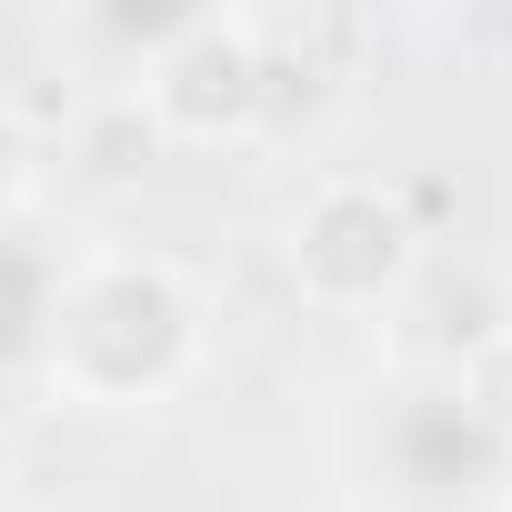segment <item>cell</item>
I'll return each instance as SVG.
<instances>
[{
    "mask_svg": "<svg viewBox=\"0 0 512 512\" xmlns=\"http://www.w3.org/2000/svg\"><path fill=\"white\" fill-rule=\"evenodd\" d=\"M402 262H412V221L382 181H322L292 211V272L322 302H372Z\"/></svg>",
    "mask_w": 512,
    "mask_h": 512,
    "instance_id": "1",
    "label": "cell"
},
{
    "mask_svg": "<svg viewBox=\"0 0 512 512\" xmlns=\"http://www.w3.org/2000/svg\"><path fill=\"white\" fill-rule=\"evenodd\" d=\"M262 41H251L241 21H211V11H191V21H171V51L151 61V111L171 121V131H191V141H211V131H241L251 111H262Z\"/></svg>",
    "mask_w": 512,
    "mask_h": 512,
    "instance_id": "2",
    "label": "cell"
},
{
    "mask_svg": "<svg viewBox=\"0 0 512 512\" xmlns=\"http://www.w3.org/2000/svg\"><path fill=\"white\" fill-rule=\"evenodd\" d=\"M41 302H51V272H41V251H21L11 231H0V352H11V342L41 322Z\"/></svg>",
    "mask_w": 512,
    "mask_h": 512,
    "instance_id": "3",
    "label": "cell"
},
{
    "mask_svg": "<svg viewBox=\"0 0 512 512\" xmlns=\"http://www.w3.org/2000/svg\"><path fill=\"white\" fill-rule=\"evenodd\" d=\"M11 171H21V141H11V121H0V191H11Z\"/></svg>",
    "mask_w": 512,
    "mask_h": 512,
    "instance_id": "4",
    "label": "cell"
}]
</instances>
